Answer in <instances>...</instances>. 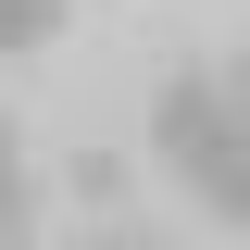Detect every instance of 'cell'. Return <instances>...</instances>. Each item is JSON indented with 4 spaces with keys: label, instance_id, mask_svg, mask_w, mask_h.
<instances>
[{
    "label": "cell",
    "instance_id": "6da1fadb",
    "mask_svg": "<svg viewBox=\"0 0 250 250\" xmlns=\"http://www.w3.org/2000/svg\"><path fill=\"white\" fill-rule=\"evenodd\" d=\"M150 150H163V175H175L213 225H238V213H250V125H238V75H163V100H150Z\"/></svg>",
    "mask_w": 250,
    "mask_h": 250
},
{
    "label": "cell",
    "instance_id": "7a4b0ae2",
    "mask_svg": "<svg viewBox=\"0 0 250 250\" xmlns=\"http://www.w3.org/2000/svg\"><path fill=\"white\" fill-rule=\"evenodd\" d=\"M38 213H50V188H38L25 138H13V113H0V250H25V238H38Z\"/></svg>",
    "mask_w": 250,
    "mask_h": 250
},
{
    "label": "cell",
    "instance_id": "3957f363",
    "mask_svg": "<svg viewBox=\"0 0 250 250\" xmlns=\"http://www.w3.org/2000/svg\"><path fill=\"white\" fill-rule=\"evenodd\" d=\"M75 0H0V50H50Z\"/></svg>",
    "mask_w": 250,
    "mask_h": 250
},
{
    "label": "cell",
    "instance_id": "277c9868",
    "mask_svg": "<svg viewBox=\"0 0 250 250\" xmlns=\"http://www.w3.org/2000/svg\"><path fill=\"white\" fill-rule=\"evenodd\" d=\"M88 250H163V238H138V225H100V238H88Z\"/></svg>",
    "mask_w": 250,
    "mask_h": 250
}]
</instances>
